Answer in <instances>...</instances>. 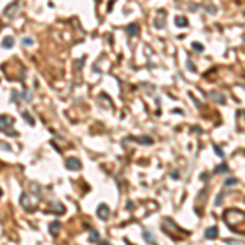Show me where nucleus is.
<instances>
[{
    "instance_id": "nucleus-22",
    "label": "nucleus",
    "mask_w": 245,
    "mask_h": 245,
    "mask_svg": "<svg viewBox=\"0 0 245 245\" xmlns=\"http://www.w3.org/2000/svg\"><path fill=\"white\" fill-rule=\"evenodd\" d=\"M222 196H224V193H222V191H221L219 195H217V198H216V203H214V204H216V206H219V204H221V200H222Z\"/></svg>"
},
{
    "instance_id": "nucleus-1",
    "label": "nucleus",
    "mask_w": 245,
    "mask_h": 245,
    "mask_svg": "<svg viewBox=\"0 0 245 245\" xmlns=\"http://www.w3.org/2000/svg\"><path fill=\"white\" fill-rule=\"evenodd\" d=\"M13 124H15V121H13L12 116H7V114H2L0 116V131L5 133L7 136H18V133L13 129Z\"/></svg>"
},
{
    "instance_id": "nucleus-14",
    "label": "nucleus",
    "mask_w": 245,
    "mask_h": 245,
    "mask_svg": "<svg viewBox=\"0 0 245 245\" xmlns=\"http://www.w3.org/2000/svg\"><path fill=\"white\" fill-rule=\"evenodd\" d=\"M21 44H23V46H33L34 44V39H33V38H23V39H21Z\"/></svg>"
},
{
    "instance_id": "nucleus-2",
    "label": "nucleus",
    "mask_w": 245,
    "mask_h": 245,
    "mask_svg": "<svg viewBox=\"0 0 245 245\" xmlns=\"http://www.w3.org/2000/svg\"><path fill=\"white\" fill-rule=\"evenodd\" d=\"M66 168L67 170H80L82 168V162L75 157H69V158H66Z\"/></svg>"
},
{
    "instance_id": "nucleus-9",
    "label": "nucleus",
    "mask_w": 245,
    "mask_h": 245,
    "mask_svg": "<svg viewBox=\"0 0 245 245\" xmlns=\"http://www.w3.org/2000/svg\"><path fill=\"white\" fill-rule=\"evenodd\" d=\"M21 118H23L25 121H28L29 126H34V118L29 114V111H21Z\"/></svg>"
},
{
    "instance_id": "nucleus-21",
    "label": "nucleus",
    "mask_w": 245,
    "mask_h": 245,
    "mask_svg": "<svg viewBox=\"0 0 245 245\" xmlns=\"http://www.w3.org/2000/svg\"><path fill=\"white\" fill-rule=\"evenodd\" d=\"M83 64H85V57H80L79 61H77V64H75V66L79 67V69H82V67H83Z\"/></svg>"
},
{
    "instance_id": "nucleus-19",
    "label": "nucleus",
    "mask_w": 245,
    "mask_h": 245,
    "mask_svg": "<svg viewBox=\"0 0 245 245\" xmlns=\"http://www.w3.org/2000/svg\"><path fill=\"white\" fill-rule=\"evenodd\" d=\"M227 170H229V167L225 165V163H222V165H219V167L216 168V173H221V172H227Z\"/></svg>"
},
{
    "instance_id": "nucleus-13",
    "label": "nucleus",
    "mask_w": 245,
    "mask_h": 245,
    "mask_svg": "<svg viewBox=\"0 0 245 245\" xmlns=\"http://www.w3.org/2000/svg\"><path fill=\"white\" fill-rule=\"evenodd\" d=\"M17 7H18V2H13V3H10L8 7H7V8L3 10V13H5V15H12V8L15 10Z\"/></svg>"
},
{
    "instance_id": "nucleus-7",
    "label": "nucleus",
    "mask_w": 245,
    "mask_h": 245,
    "mask_svg": "<svg viewBox=\"0 0 245 245\" xmlns=\"http://www.w3.org/2000/svg\"><path fill=\"white\" fill-rule=\"evenodd\" d=\"M59 229H61V222H57V221H54V222H51L49 224V232L52 234V235H57Z\"/></svg>"
},
{
    "instance_id": "nucleus-11",
    "label": "nucleus",
    "mask_w": 245,
    "mask_h": 245,
    "mask_svg": "<svg viewBox=\"0 0 245 245\" xmlns=\"http://www.w3.org/2000/svg\"><path fill=\"white\" fill-rule=\"evenodd\" d=\"M175 25L180 26V28H181V26L185 28V26H188V20L185 17H177V18H175Z\"/></svg>"
},
{
    "instance_id": "nucleus-23",
    "label": "nucleus",
    "mask_w": 245,
    "mask_h": 245,
    "mask_svg": "<svg viewBox=\"0 0 245 245\" xmlns=\"http://www.w3.org/2000/svg\"><path fill=\"white\" fill-rule=\"evenodd\" d=\"M2 195H3V191H2V190H0V198H2Z\"/></svg>"
},
{
    "instance_id": "nucleus-5",
    "label": "nucleus",
    "mask_w": 245,
    "mask_h": 245,
    "mask_svg": "<svg viewBox=\"0 0 245 245\" xmlns=\"http://www.w3.org/2000/svg\"><path fill=\"white\" fill-rule=\"evenodd\" d=\"M126 31H128L129 36H137L139 34V25L137 23H131V25H128Z\"/></svg>"
},
{
    "instance_id": "nucleus-17",
    "label": "nucleus",
    "mask_w": 245,
    "mask_h": 245,
    "mask_svg": "<svg viewBox=\"0 0 245 245\" xmlns=\"http://www.w3.org/2000/svg\"><path fill=\"white\" fill-rule=\"evenodd\" d=\"M214 150H216V155H217V157H222V158H224V152H222V149H221L217 144H214Z\"/></svg>"
},
{
    "instance_id": "nucleus-18",
    "label": "nucleus",
    "mask_w": 245,
    "mask_h": 245,
    "mask_svg": "<svg viewBox=\"0 0 245 245\" xmlns=\"http://www.w3.org/2000/svg\"><path fill=\"white\" fill-rule=\"evenodd\" d=\"M100 240V235H98V232L96 230H93L91 232V235H90V242H98Z\"/></svg>"
},
{
    "instance_id": "nucleus-12",
    "label": "nucleus",
    "mask_w": 245,
    "mask_h": 245,
    "mask_svg": "<svg viewBox=\"0 0 245 245\" xmlns=\"http://www.w3.org/2000/svg\"><path fill=\"white\" fill-rule=\"evenodd\" d=\"M52 211H54L56 214H62L66 209H64V206L61 203H54V204H52Z\"/></svg>"
},
{
    "instance_id": "nucleus-15",
    "label": "nucleus",
    "mask_w": 245,
    "mask_h": 245,
    "mask_svg": "<svg viewBox=\"0 0 245 245\" xmlns=\"http://www.w3.org/2000/svg\"><path fill=\"white\" fill-rule=\"evenodd\" d=\"M195 51H198V52H203L204 51V46L201 44V43H193V46H191Z\"/></svg>"
},
{
    "instance_id": "nucleus-6",
    "label": "nucleus",
    "mask_w": 245,
    "mask_h": 245,
    "mask_svg": "<svg viewBox=\"0 0 245 245\" xmlns=\"http://www.w3.org/2000/svg\"><path fill=\"white\" fill-rule=\"evenodd\" d=\"M131 141H134V142H139V144H147V145H150L152 144V139L150 137H147V136H144V137H129Z\"/></svg>"
},
{
    "instance_id": "nucleus-8",
    "label": "nucleus",
    "mask_w": 245,
    "mask_h": 245,
    "mask_svg": "<svg viewBox=\"0 0 245 245\" xmlns=\"http://www.w3.org/2000/svg\"><path fill=\"white\" fill-rule=\"evenodd\" d=\"M13 44H15V41H13L12 36L3 38V41H2V47H5V49H10V47H13Z\"/></svg>"
},
{
    "instance_id": "nucleus-3",
    "label": "nucleus",
    "mask_w": 245,
    "mask_h": 245,
    "mask_svg": "<svg viewBox=\"0 0 245 245\" xmlns=\"http://www.w3.org/2000/svg\"><path fill=\"white\" fill-rule=\"evenodd\" d=\"M96 216L100 217L101 221L108 219V216H110V208H108V204H100V206H98V209H96Z\"/></svg>"
},
{
    "instance_id": "nucleus-4",
    "label": "nucleus",
    "mask_w": 245,
    "mask_h": 245,
    "mask_svg": "<svg viewBox=\"0 0 245 245\" xmlns=\"http://www.w3.org/2000/svg\"><path fill=\"white\" fill-rule=\"evenodd\" d=\"M217 227L216 225H212V227H208L206 229V232H204V237H206V239H209V240H214V239H216L217 237Z\"/></svg>"
},
{
    "instance_id": "nucleus-20",
    "label": "nucleus",
    "mask_w": 245,
    "mask_h": 245,
    "mask_svg": "<svg viewBox=\"0 0 245 245\" xmlns=\"http://www.w3.org/2000/svg\"><path fill=\"white\" fill-rule=\"evenodd\" d=\"M235 183H237V178H227L224 181V185L225 186H232V185H235Z\"/></svg>"
},
{
    "instance_id": "nucleus-16",
    "label": "nucleus",
    "mask_w": 245,
    "mask_h": 245,
    "mask_svg": "<svg viewBox=\"0 0 245 245\" xmlns=\"http://www.w3.org/2000/svg\"><path fill=\"white\" fill-rule=\"evenodd\" d=\"M12 101H15V103H20V93H18L17 90H13L12 91Z\"/></svg>"
},
{
    "instance_id": "nucleus-10",
    "label": "nucleus",
    "mask_w": 245,
    "mask_h": 245,
    "mask_svg": "<svg viewBox=\"0 0 245 245\" xmlns=\"http://www.w3.org/2000/svg\"><path fill=\"white\" fill-rule=\"evenodd\" d=\"M142 235H144V240H145V242H149V244H154V242H155V239H154V235H152V232H150V230H147V229H145L144 232H142Z\"/></svg>"
}]
</instances>
